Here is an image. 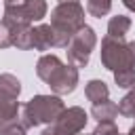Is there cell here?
I'll list each match as a JSON object with an SVG mask.
<instances>
[{"label": "cell", "instance_id": "cell-1", "mask_svg": "<svg viewBox=\"0 0 135 135\" xmlns=\"http://www.w3.org/2000/svg\"><path fill=\"white\" fill-rule=\"evenodd\" d=\"M36 74L55 95H70L78 84V68L72 63L65 65L57 55H42L36 63Z\"/></svg>", "mask_w": 135, "mask_h": 135}, {"label": "cell", "instance_id": "cell-2", "mask_svg": "<svg viewBox=\"0 0 135 135\" xmlns=\"http://www.w3.org/2000/svg\"><path fill=\"white\" fill-rule=\"evenodd\" d=\"M65 110V103L59 95H34L23 108H21V124L25 129L40 127V124H53Z\"/></svg>", "mask_w": 135, "mask_h": 135}, {"label": "cell", "instance_id": "cell-3", "mask_svg": "<svg viewBox=\"0 0 135 135\" xmlns=\"http://www.w3.org/2000/svg\"><path fill=\"white\" fill-rule=\"evenodd\" d=\"M84 25V8L80 2H63L51 11V27L57 36V46H68L72 36Z\"/></svg>", "mask_w": 135, "mask_h": 135}, {"label": "cell", "instance_id": "cell-4", "mask_svg": "<svg viewBox=\"0 0 135 135\" xmlns=\"http://www.w3.org/2000/svg\"><path fill=\"white\" fill-rule=\"evenodd\" d=\"M101 63L105 70L116 72L122 68H135V40L105 36L101 40Z\"/></svg>", "mask_w": 135, "mask_h": 135}, {"label": "cell", "instance_id": "cell-5", "mask_svg": "<svg viewBox=\"0 0 135 135\" xmlns=\"http://www.w3.org/2000/svg\"><path fill=\"white\" fill-rule=\"evenodd\" d=\"M49 6L44 0H4V17L15 25H32L34 21L44 19Z\"/></svg>", "mask_w": 135, "mask_h": 135}, {"label": "cell", "instance_id": "cell-6", "mask_svg": "<svg viewBox=\"0 0 135 135\" xmlns=\"http://www.w3.org/2000/svg\"><path fill=\"white\" fill-rule=\"evenodd\" d=\"M95 44H97L95 30H93L91 25L80 27V30L72 36L70 44L65 46V49H68V61H70L72 65H76V68H84V65L89 63V59H91V51L95 49Z\"/></svg>", "mask_w": 135, "mask_h": 135}, {"label": "cell", "instance_id": "cell-7", "mask_svg": "<svg viewBox=\"0 0 135 135\" xmlns=\"http://www.w3.org/2000/svg\"><path fill=\"white\" fill-rule=\"evenodd\" d=\"M86 120H89L86 112L78 105H72V108H65L61 112V116L57 118V122H53V124H57L65 135H78V133H82Z\"/></svg>", "mask_w": 135, "mask_h": 135}, {"label": "cell", "instance_id": "cell-8", "mask_svg": "<svg viewBox=\"0 0 135 135\" xmlns=\"http://www.w3.org/2000/svg\"><path fill=\"white\" fill-rule=\"evenodd\" d=\"M19 97H11V95H4L0 93V129L17 122V114H19Z\"/></svg>", "mask_w": 135, "mask_h": 135}, {"label": "cell", "instance_id": "cell-9", "mask_svg": "<svg viewBox=\"0 0 135 135\" xmlns=\"http://www.w3.org/2000/svg\"><path fill=\"white\" fill-rule=\"evenodd\" d=\"M57 46V36L51 27V23H40L34 27V49L36 51H49Z\"/></svg>", "mask_w": 135, "mask_h": 135}, {"label": "cell", "instance_id": "cell-10", "mask_svg": "<svg viewBox=\"0 0 135 135\" xmlns=\"http://www.w3.org/2000/svg\"><path fill=\"white\" fill-rule=\"evenodd\" d=\"M84 95H86V99L95 105V103H101V101L110 99V89H108V84H105L103 80L93 78V80L86 82V86H84Z\"/></svg>", "mask_w": 135, "mask_h": 135}, {"label": "cell", "instance_id": "cell-11", "mask_svg": "<svg viewBox=\"0 0 135 135\" xmlns=\"http://www.w3.org/2000/svg\"><path fill=\"white\" fill-rule=\"evenodd\" d=\"M116 114H118V105H116L114 101H110V99H105V101H101V103H95V105L91 108V116H93L97 122L114 120Z\"/></svg>", "mask_w": 135, "mask_h": 135}, {"label": "cell", "instance_id": "cell-12", "mask_svg": "<svg viewBox=\"0 0 135 135\" xmlns=\"http://www.w3.org/2000/svg\"><path fill=\"white\" fill-rule=\"evenodd\" d=\"M27 27V25H25ZM19 30H23L21 25H15L13 21L8 19H2L0 21V49H6V46H13L15 44V36L19 34Z\"/></svg>", "mask_w": 135, "mask_h": 135}, {"label": "cell", "instance_id": "cell-13", "mask_svg": "<svg viewBox=\"0 0 135 135\" xmlns=\"http://www.w3.org/2000/svg\"><path fill=\"white\" fill-rule=\"evenodd\" d=\"M129 30H131V19L124 15H116L108 23V36H112V38H124Z\"/></svg>", "mask_w": 135, "mask_h": 135}, {"label": "cell", "instance_id": "cell-14", "mask_svg": "<svg viewBox=\"0 0 135 135\" xmlns=\"http://www.w3.org/2000/svg\"><path fill=\"white\" fill-rule=\"evenodd\" d=\"M0 93L11 95V97H19V93H21L19 78L13 76V74H8V72H2L0 74Z\"/></svg>", "mask_w": 135, "mask_h": 135}, {"label": "cell", "instance_id": "cell-15", "mask_svg": "<svg viewBox=\"0 0 135 135\" xmlns=\"http://www.w3.org/2000/svg\"><path fill=\"white\" fill-rule=\"evenodd\" d=\"M112 8V0H86V13L91 17L101 19L103 15H108Z\"/></svg>", "mask_w": 135, "mask_h": 135}, {"label": "cell", "instance_id": "cell-16", "mask_svg": "<svg viewBox=\"0 0 135 135\" xmlns=\"http://www.w3.org/2000/svg\"><path fill=\"white\" fill-rule=\"evenodd\" d=\"M114 80L122 89H133L135 86V68H122L114 72Z\"/></svg>", "mask_w": 135, "mask_h": 135}, {"label": "cell", "instance_id": "cell-17", "mask_svg": "<svg viewBox=\"0 0 135 135\" xmlns=\"http://www.w3.org/2000/svg\"><path fill=\"white\" fill-rule=\"evenodd\" d=\"M118 112L127 118H135V86L118 101Z\"/></svg>", "mask_w": 135, "mask_h": 135}, {"label": "cell", "instance_id": "cell-18", "mask_svg": "<svg viewBox=\"0 0 135 135\" xmlns=\"http://www.w3.org/2000/svg\"><path fill=\"white\" fill-rule=\"evenodd\" d=\"M91 135H120L118 127L114 124V120H105V122H97V127L93 129Z\"/></svg>", "mask_w": 135, "mask_h": 135}, {"label": "cell", "instance_id": "cell-19", "mask_svg": "<svg viewBox=\"0 0 135 135\" xmlns=\"http://www.w3.org/2000/svg\"><path fill=\"white\" fill-rule=\"evenodd\" d=\"M0 135H27V133H25V127L21 122H13V124L0 129Z\"/></svg>", "mask_w": 135, "mask_h": 135}, {"label": "cell", "instance_id": "cell-20", "mask_svg": "<svg viewBox=\"0 0 135 135\" xmlns=\"http://www.w3.org/2000/svg\"><path fill=\"white\" fill-rule=\"evenodd\" d=\"M40 135H65V133H63V131H61L57 124H49V127H46V129H44Z\"/></svg>", "mask_w": 135, "mask_h": 135}, {"label": "cell", "instance_id": "cell-21", "mask_svg": "<svg viewBox=\"0 0 135 135\" xmlns=\"http://www.w3.org/2000/svg\"><path fill=\"white\" fill-rule=\"evenodd\" d=\"M122 4H124L129 11H133V13H135V0H122Z\"/></svg>", "mask_w": 135, "mask_h": 135}, {"label": "cell", "instance_id": "cell-22", "mask_svg": "<svg viewBox=\"0 0 135 135\" xmlns=\"http://www.w3.org/2000/svg\"><path fill=\"white\" fill-rule=\"evenodd\" d=\"M127 135H135V124H133V127L129 129V133H127Z\"/></svg>", "mask_w": 135, "mask_h": 135}, {"label": "cell", "instance_id": "cell-23", "mask_svg": "<svg viewBox=\"0 0 135 135\" xmlns=\"http://www.w3.org/2000/svg\"><path fill=\"white\" fill-rule=\"evenodd\" d=\"M63 2H78V0H59V4H63Z\"/></svg>", "mask_w": 135, "mask_h": 135}, {"label": "cell", "instance_id": "cell-24", "mask_svg": "<svg viewBox=\"0 0 135 135\" xmlns=\"http://www.w3.org/2000/svg\"><path fill=\"white\" fill-rule=\"evenodd\" d=\"M78 135H86V133H78Z\"/></svg>", "mask_w": 135, "mask_h": 135}]
</instances>
